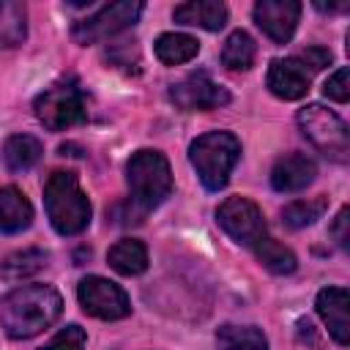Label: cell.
Here are the masks:
<instances>
[{"label": "cell", "instance_id": "obj_1", "mask_svg": "<svg viewBox=\"0 0 350 350\" xmlns=\"http://www.w3.org/2000/svg\"><path fill=\"white\" fill-rule=\"evenodd\" d=\"M63 312V298L52 284H22L0 298V328L11 339H30L49 328Z\"/></svg>", "mask_w": 350, "mask_h": 350}, {"label": "cell", "instance_id": "obj_2", "mask_svg": "<svg viewBox=\"0 0 350 350\" xmlns=\"http://www.w3.org/2000/svg\"><path fill=\"white\" fill-rule=\"evenodd\" d=\"M44 208L49 224L60 235H79L90 224V200L68 170H55L44 183Z\"/></svg>", "mask_w": 350, "mask_h": 350}, {"label": "cell", "instance_id": "obj_3", "mask_svg": "<svg viewBox=\"0 0 350 350\" xmlns=\"http://www.w3.org/2000/svg\"><path fill=\"white\" fill-rule=\"evenodd\" d=\"M238 159H241V142L232 131H205L189 148V161L208 191H219L227 186Z\"/></svg>", "mask_w": 350, "mask_h": 350}, {"label": "cell", "instance_id": "obj_4", "mask_svg": "<svg viewBox=\"0 0 350 350\" xmlns=\"http://www.w3.org/2000/svg\"><path fill=\"white\" fill-rule=\"evenodd\" d=\"M126 180L131 189V202L142 211L161 205L172 191V170L161 150H137L126 164Z\"/></svg>", "mask_w": 350, "mask_h": 350}, {"label": "cell", "instance_id": "obj_5", "mask_svg": "<svg viewBox=\"0 0 350 350\" xmlns=\"http://www.w3.org/2000/svg\"><path fill=\"white\" fill-rule=\"evenodd\" d=\"M298 126H301V134L328 159L345 164L347 161V153H350V134H347V126L345 120L334 112V109H325L323 104H306L301 112H298Z\"/></svg>", "mask_w": 350, "mask_h": 350}, {"label": "cell", "instance_id": "obj_6", "mask_svg": "<svg viewBox=\"0 0 350 350\" xmlns=\"http://www.w3.org/2000/svg\"><path fill=\"white\" fill-rule=\"evenodd\" d=\"M33 109H36V118L49 131H66V129H71V126H77V123H82L88 118L85 96L71 82L52 85L44 93H38Z\"/></svg>", "mask_w": 350, "mask_h": 350}, {"label": "cell", "instance_id": "obj_7", "mask_svg": "<svg viewBox=\"0 0 350 350\" xmlns=\"http://www.w3.org/2000/svg\"><path fill=\"white\" fill-rule=\"evenodd\" d=\"M142 8H145V5H142L139 0L109 3V5L98 8L96 14L79 19V22L74 25V30H71V38H74L77 44H82V46L98 44V41H104V38H109V36H115V33L131 27V25L139 19Z\"/></svg>", "mask_w": 350, "mask_h": 350}, {"label": "cell", "instance_id": "obj_8", "mask_svg": "<svg viewBox=\"0 0 350 350\" xmlns=\"http://www.w3.org/2000/svg\"><path fill=\"white\" fill-rule=\"evenodd\" d=\"M216 221L219 227L241 246L254 249L265 235H268V224L265 216L260 211L257 202H252L249 197H227L219 208H216Z\"/></svg>", "mask_w": 350, "mask_h": 350}, {"label": "cell", "instance_id": "obj_9", "mask_svg": "<svg viewBox=\"0 0 350 350\" xmlns=\"http://www.w3.org/2000/svg\"><path fill=\"white\" fill-rule=\"evenodd\" d=\"M79 306L98 320H123L131 314V301L126 290L104 276H85L77 284Z\"/></svg>", "mask_w": 350, "mask_h": 350}, {"label": "cell", "instance_id": "obj_10", "mask_svg": "<svg viewBox=\"0 0 350 350\" xmlns=\"http://www.w3.org/2000/svg\"><path fill=\"white\" fill-rule=\"evenodd\" d=\"M170 98L183 112H205V109L224 107L230 101V93L219 82H213L205 71H197L183 77L178 85H172Z\"/></svg>", "mask_w": 350, "mask_h": 350}, {"label": "cell", "instance_id": "obj_11", "mask_svg": "<svg viewBox=\"0 0 350 350\" xmlns=\"http://www.w3.org/2000/svg\"><path fill=\"white\" fill-rule=\"evenodd\" d=\"M298 19H301L298 0H260L254 5V22L273 44H287L298 27Z\"/></svg>", "mask_w": 350, "mask_h": 350}, {"label": "cell", "instance_id": "obj_12", "mask_svg": "<svg viewBox=\"0 0 350 350\" xmlns=\"http://www.w3.org/2000/svg\"><path fill=\"white\" fill-rule=\"evenodd\" d=\"M265 82L276 98L295 101V98L306 96L309 82H312V71L304 66L301 57H279V60H271Z\"/></svg>", "mask_w": 350, "mask_h": 350}, {"label": "cell", "instance_id": "obj_13", "mask_svg": "<svg viewBox=\"0 0 350 350\" xmlns=\"http://www.w3.org/2000/svg\"><path fill=\"white\" fill-rule=\"evenodd\" d=\"M314 175H317L314 159H309L306 153H284L282 159H276L271 170V186L282 194H295L306 189L314 180Z\"/></svg>", "mask_w": 350, "mask_h": 350}, {"label": "cell", "instance_id": "obj_14", "mask_svg": "<svg viewBox=\"0 0 350 350\" xmlns=\"http://www.w3.org/2000/svg\"><path fill=\"white\" fill-rule=\"evenodd\" d=\"M317 314L323 317L328 334L345 347L350 345V314H347V306H350V295L345 287H325L317 293Z\"/></svg>", "mask_w": 350, "mask_h": 350}, {"label": "cell", "instance_id": "obj_15", "mask_svg": "<svg viewBox=\"0 0 350 350\" xmlns=\"http://www.w3.org/2000/svg\"><path fill=\"white\" fill-rule=\"evenodd\" d=\"M172 19L178 25H191L202 30H221L227 25V5L216 0H189L175 5Z\"/></svg>", "mask_w": 350, "mask_h": 350}, {"label": "cell", "instance_id": "obj_16", "mask_svg": "<svg viewBox=\"0 0 350 350\" xmlns=\"http://www.w3.org/2000/svg\"><path fill=\"white\" fill-rule=\"evenodd\" d=\"M33 224V205L16 186L0 189V232L14 235Z\"/></svg>", "mask_w": 350, "mask_h": 350}, {"label": "cell", "instance_id": "obj_17", "mask_svg": "<svg viewBox=\"0 0 350 350\" xmlns=\"http://www.w3.org/2000/svg\"><path fill=\"white\" fill-rule=\"evenodd\" d=\"M107 262L120 276H137V273H142L148 268V249L137 238H120L107 252Z\"/></svg>", "mask_w": 350, "mask_h": 350}, {"label": "cell", "instance_id": "obj_18", "mask_svg": "<svg viewBox=\"0 0 350 350\" xmlns=\"http://www.w3.org/2000/svg\"><path fill=\"white\" fill-rule=\"evenodd\" d=\"M41 153H44V145L33 134H11L3 142V153L0 156H3V164L11 172H25L41 159Z\"/></svg>", "mask_w": 350, "mask_h": 350}, {"label": "cell", "instance_id": "obj_19", "mask_svg": "<svg viewBox=\"0 0 350 350\" xmlns=\"http://www.w3.org/2000/svg\"><path fill=\"white\" fill-rule=\"evenodd\" d=\"M153 52L164 66H180L197 57L200 41L186 33H161L153 44Z\"/></svg>", "mask_w": 350, "mask_h": 350}, {"label": "cell", "instance_id": "obj_20", "mask_svg": "<svg viewBox=\"0 0 350 350\" xmlns=\"http://www.w3.org/2000/svg\"><path fill=\"white\" fill-rule=\"evenodd\" d=\"M27 38V8L19 0H0V46L11 49Z\"/></svg>", "mask_w": 350, "mask_h": 350}, {"label": "cell", "instance_id": "obj_21", "mask_svg": "<svg viewBox=\"0 0 350 350\" xmlns=\"http://www.w3.org/2000/svg\"><path fill=\"white\" fill-rule=\"evenodd\" d=\"M216 347L219 350H268V339L254 325H221L216 331Z\"/></svg>", "mask_w": 350, "mask_h": 350}, {"label": "cell", "instance_id": "obj_22", "mask_svg": "<svg viewBox=\"0 0 350 350\" xmlns=\"http://www.w3.org/2000/svg\"><path fill=\"white\" fill-rule=\"evenodd\" d=\"M46 260H49V254L44 249H22V252H14V254H8L0 262V276L5 282H22V279L38 273L46 265Z\"/></svg>", "mask_w": 350, "mask_h": 350}, {"label": "cell", "instance_id": "obj_23", "mask_svg": "<svg viewBox=\"0 0 350 350\" xmlns=\"http://www.w3.org/2000/svg\"><path fill=\"white\" fill-rule=\"evenodd\" d=\"M254 55H257V46H254V38L246 30L230 33L224 46H221V63L230 71H249L254 66Z\"/></svg>", "mask_w": 350, "mask_h": 350}, {"label": "cell", "instance_id": "obj_24", "mask_svg": "<svg viewBox=\"0 0 350 350\" xmlns=\"http://www.w3.org/2000/svg\"><path fill=\"white\" fill-rule=\"evenodd\" d=\"M252 252L257 254V260H260L271 273L284 276V273H293V271L298 268L295 254H293L284 243H279V241H273V238H268V235H265V238H262Z\"/></svg>", "mask_w": 350, "mask_h": 350}, {"label": "cell", "instance_id": "obj_25", "mask_svg": "<svg viewBox=\"0 0 350 350\" xmlns=\"http://www.w3.org/2000/svg\"><path fill=\"white\" fill-rule=\"evenodd\" d=\"M325 211H328V200H325V197L295 200V202H290V205L282 211V221H284L287 227H293V230H301V227L314 224Z\"/></svg>", "mask_w": 350, "mask_h": 350}, {"label": "cell", "instance_id": "obj_26", "mask_svg": "<svg viewBox=\"0 0 350 350\" xmlns=\"http://www.w3.org/2000/svg\"><path fill=\"white\" fill-rule=\"evenodd\" d=\"M85 345H88V334H85V328H79V325H66L63 331H57L44 347H38V350H85Z\"/></svg>", "mask_w": 350, "mask_h": 350}, {"label": "cell", "instance_id": "obj_27", "mask_svg": "<svg viewBox=\"0 0 350 350\" xmlns=\"http://www.w3.org/2000/svg\"><path fill=\"white\" fill-rule=\"evenodd\" d=\"M323 93H325V98L345 104V101L350 98V68H347V66L336 68V71H334V74L325 79V85H323Z\"/></svg>", "mask_w": 350, "mask_h": 350}, {"label": "cell", "instance_id": "obj_28", "mask_svg": "<svg viewBox=\"0 0 350 350\" xmlns=\"http://www.w3.org/2000/svg\"><path fill=\"white\" fill-rule=\"evenodd\" d=\"M301 60H304V66L309 71H320V68H325L331 63V49H325V46H306Z\"/></svg>", "mask_w": 350, "mask_h": 350}, {"label": "cell", "instance_id": "obj_29", "mask_svg": "<svg viewBox=\"0 0 350 350\" xmlns=\"http://www.w3.org/2000/svg\"><path fill=\"white\" fill-rule=\"evenodd\" d=\"M350 216V211L347 208H342L339 213H336V219H334V224H331V235H334V241H336V246L339 249H347L350 246V232H347V219Z\"/></svg>", "mask_w": 350, "mask_h": 350}]
</instances>
